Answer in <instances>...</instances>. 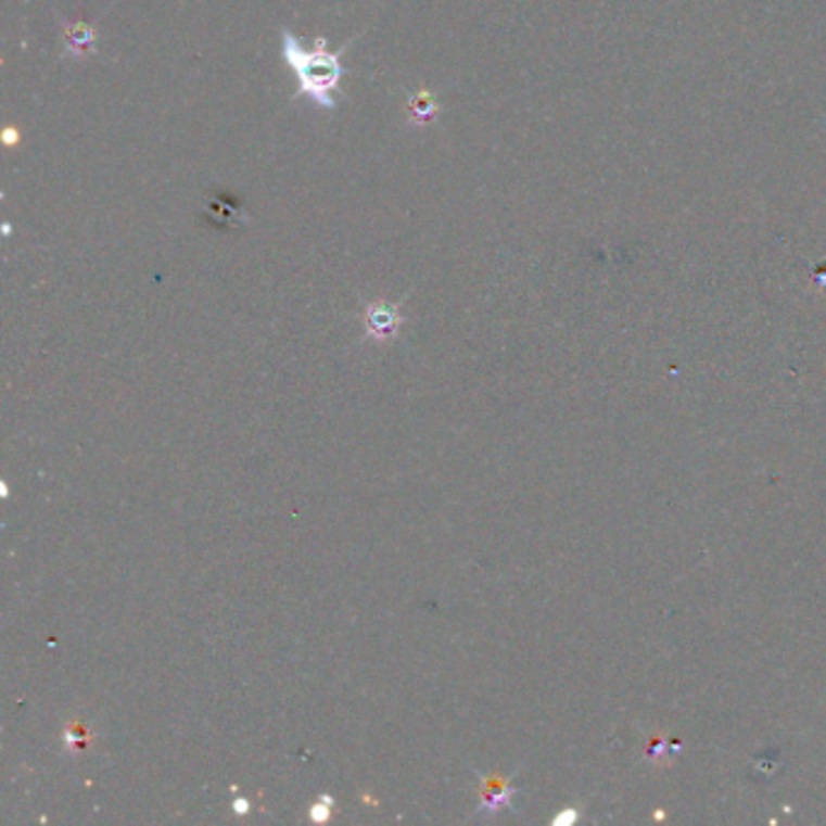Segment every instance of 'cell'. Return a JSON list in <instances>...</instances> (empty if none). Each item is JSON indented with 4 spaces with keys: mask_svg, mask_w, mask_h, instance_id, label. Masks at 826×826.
Returning <instances> with one entry per match:
<instances>
[{
    "mask_svg": "<svg viewBox=\"0 0 826 826\" xmlns=\"http://www.w3.org/2000/svg\"><path fill=\"white\" fill-rule=\"evenodd\" d=\"M350 45L330 51L328 39L318 37L316 47L306 49L291 35V29H281V54H284L287 66L296 73V98H308L320 110L338 107V92L344 76L342 54L350 49Z\"/></svg>",
    "mask_w": 826,
    "mask_h": 826,
    "instance_id": "cell-1",
    "label": "cell"
},
{
    "mask_svg": "<svg viewBox=\"0 0 826 826\" xmlns=\"http://www.w3.org/2000/svg\"><path fill=\"white\" fill-rule=\"evenodd\" d=\"M332 808H334V800L330 798V795H320V800L316 804H310V810H308L310 822H316V824L330 822Z\"/></svg>",
    "mask_w": 826,
    "mask_h": 826,
    "instance_id": "cell-6",
    "label": "cell"
},
{
    "mask_svg": "<svg viewBox=\"0 0 826 826\" xmlns=\"http://www.w3.org/2000/svg\"><path fill=\"white\" fill-rule=\"evenodd\" d=\"M436 114H439V102L432 92L420 90L417 96L410 98V102H407V117H410V124H417V127L434 122Z\"/></svg>",
    "mask_w": 826,
    "mask_h": 826,
    "instance_id": "cell-5",
    "label": "cell"
},
{
    "mask_svg": "<svg viewBox=\"0 0 826 826\" xmlns=\"http://www.w3.org/2000/svg\"><path fill=\"white\" fill-rule=\"evenodd\" d=\"M401 326H403V310L397 303L376 301V303H369L364 310L366 338L373 340L376 344L393 342L397 338V332H401Z\"/></svg>",
    "mask_w": 826,
    "mask_h": 826,
    "instance_id": "cell-2",
    "label": "cell"
},
{
    "mask_svg": "<svg viewBox=\"0 0 826 826\" xmlns=\"http://www.w3.org/2000/svg\"><path fill=\"white\" fill-rule=\"evenodd\" d=\"M483 802H480L478 814H495L501 808H511V795H514V788H509V780H493V778H483Z\"/></svg>",
    "mask_w": 826,
    "mask_h": 826,
    "instance_id": "cell-3",
    "label": "cell"
},
{
    "mask_svg": "<svg viewBox=\"0 0 826 826\" xmlns=\"http://www.w3.org/2000/svg\"><path fill=\"white\" fill-rule=\"evenodd\" d=\"M231 808H233V814H238V817H243V814H247L250 810H253V802H250L247 798H236Z\"/></svg>",
    "mask_w": 826,
    "mask_h": 826,
    "instance_id": "cell-8",
    "label": "cell"
},
{
    "mask_svg": "<svg viewBox=\"0 0 826 826\" xmlns=\"http://www.w3.org/2000/svg\"><path fill=\"white\" fill-rule=\"evenodd\" d=\"M64 741H66V749H68V751H80V749H86V745H88V729H86V727H80V725H73V727L66 729Z\"/></svg>",
    "mask_w": 826,
    "mask_h": 826,
    "instance_id": "cell-7",
    "label": "cell"
},
{
    "mask_svg": "<svg viewBox=\"0 0 826 826\" xmlns=\"http://www.w3.org/2000/svg\"><path fill=\"white\" fill-rule=\"evenodd\" d=\"M96 29H92L90 25H66L64 29V45H66V56H73V59H80L86 56L88 51L92 49V45H96Z\"/></svg>",
    "mask_w": 826,
    "mask_h": 826,
    "instance_id": "cell-4",
    "label": "cell"
}]
</instances>
